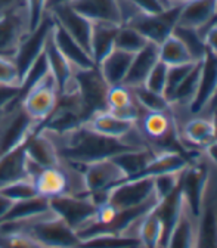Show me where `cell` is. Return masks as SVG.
<instances>
[{"instance_id":"cell-34","label":"cell","mask_w":217,"mask_h":248,"mask_svg":"<svg viewBox=\"0 0 217 248\" xmlns=\"http://www.w3.org/2000/svg\"><path fill=\"white\" fill-rule=\"evenodd\" d=\"M173 34L186 46L189 55L192 56L194 61H201L207 46L204 43V37L201 36L200 30L195 28H189V27H182V25H176Z\"/></svg>"},{"instance_id":"cell-50","label":"cell","mask_w":217,"mask_h":248,"mask_svg":"<svg viewBox=\"0 0 217 248\" xmlns=\"http://www.w3.org/2000/svg\"><path fill=\"white\" fill-rule=\"evenodd\" d=\"M160 2L164 8H170L173 5H183L186 2H189V0H160Z\"/></svg>"},{"instance_id":"cell-7","label":"cell","mask_w":217,"mask_h":248,"mask_svg":"<svg viewBox=\"0 0 217 248\" xmlns=\"http://www.w3.org/2000/svg\"><path fill=\"white\" fill-rule=\"evenodd\" d=\"M58 86L52 74L37 83L34 87H31L22 96L21 105L25 114L40 126L47 120L58 102Z\"/></svg>"},{"instance_id":"cell-10","label":"cell","mask_w":217,"mask_h":248,"mask_svg":"<svg viewBox=\"0 0 217 248\" xmlns=\"http://www.w3.org/2000/svg\"><path fill=\"white\" fill-rule=\"evenodd\" d=\"M49 14L55 24H58L62 30L83 46L90 55V36H92V25L93 22L78 14L70 3H61L56 6H52L49 9Z\"/></svg>"},{"instance_id":"cell-51","label":"cell","mask_w":217,"mask_h":248,"mask_svg":"<svg viewBox=\"0 0 217 248\" xmlns=\"http://www.w3.org/2000/svg\"><path fill=\"white\" fill-rule=\"evenodd\" d=\"M73 0H47V11L52 8V6H56V5H61V3H70Z\"/></svg>"},{"instance_id":"cell-53","label":"cell","mask_w":217,"mask_h":248,"mask_svg":"<svg viewBox=\"0 0 217 248\" xmlns=\"http://www.w3.org/2000/svg\"><path fill=\"white\" fill-rule=\"evenodd\" d=\"M208 108H210V111H211V112H213L214 109H217V93H216V96L213 98V101L210 102Z\"/></svg>"},{"instance_id":"cell-45","label":"cell","mask_w":217,"mask_h":248,"mask_svg":"<svg viewBox=\"0 0 217 248\" xmlns=\"http://www.w3.org/2000/svg\"><path fill=\"white\" fill-rule=\"evenodd\" d=\"M202 37L207 49H210L213 53L217 55V22L211 24L202 31Z\"/></svg>"},{"instance_id":"cell-18","label":"cell","mask_w":217,"mask_h":248,"mask_svg":"<svg viewBox=\"0 0 217 248\" xmlns=\"http://www.w3.org/2000/svg\"><path fill=\"white\" fill-rule=\"evenodd\" d=\"M70 5L92 22L121 25L118 0H73Z\"/></svg>"},{"instance_id":"cell-44","label":"cell","mask_w":217,"mask_h":248,"mask_svg":"<svg viewBox=\"0 0 217 248\" xmlns=\"http://www.w3.org/2000/svg\"><path fill=\"white\" fill-rule=\"evenodd\" d=\"M129 2L133 3L140 12H145V14H157L166 9L161 5L160 0H129Z\"/></svg>"},{"instance_id":"cell-20","label":"cell","mask_w":217,"mask_h":248,"mask_svg":"<svg viewBox=\"0 0 217 248\" xmlns=\"http://www.w3.org/2000/svg\"><path fill=\"white\" fill-rule=\"evenodd\" d=\"M139 105L136 104L130 87L124 84L109 86L107 95V109L118 118L136 123L139 118Z\"/></svg>"},{"instance_id":"cell-36","label":"cell","mask_w":217,"mask_h":248,"mask_svg":"<svg viewBox=\"0 0 217 248\" xmlns=\"http://www.w3.org/2000/svg\"><path fill=\"white\" fill-rule=\"evenodd\" d=\"M148 45V40L130 25H120L115 36V49L135 55Z\"/></svg>"},{"instance_id":"cell-27","label":"cell","mask_w":217,"mask_h":248,"mask_svg":"<svg viewBox=\"0 0 217 248\" xmlns=\"http://www.w3.org/2000/svg\"><path fill=\"white\" fill-rule=\"evenodd\" d=\"M136 236L140 241V248H161L163 225L152 210L138 222Z\"/></svg>"},{"instance_id":"cell-38","label":"cell","mask_w":217,"mask_h":248,"mask_svg":"<svg viewBox=\"0 0 217 248\" xmlns=\"http://www.w3.org/2000/svg\"><path fill=\"white\" fill-rule=\"evenodd\" d=\"M0 194H3L12 202H18V201H24V200L37 197V191H36V186H34L33 180H19V182L11 183L0 189Z\"/></svg>"},{"instance_id":"cell-47","label":"cell","mask_w":217,"mask_h":248,"mask_svg":"<svg viewBox=\"0 0 217 248\" xmlns=\"http://www.w3.org/2000/svg\"><path fill=\"white\" fill-rule=\"evenodd\" d=\"M22 8H25V0H0V16Z\"/></svg>"},{"instance_id":"cell-15","label":"cell","mask_w":217,"mask_h":248,"mask_svg":"<svg viewBox=\"0 0 217 248\" xmlns=\"http://www.w3.org/2000/svg\"><path fill=\"white\" fill-rule=\"evenodd\" d=\"M52 39L59 49V52L65 56V59L71 64L74 70H86L95 67V62L92 61V56L80 43H77L65 30H62L58 24L53 22L52 28Z\"/></svg>"},{"instance_id":"cell-21","label":"cell","mask_w":217,"mask_h":248,"mask_svg":"<svg viewBox=\"0 0 217 248\" xmlns=\"http://www.w3.org/2000/svg\"><path fill=\"white\" fill-rule=\"evenodd\" d=\"M183 208H185V202H183V198H182L179 186H177V188L169 197H166L164 200L158 201L157 205L152 208V211L155 213V216L158 217L161 225H163V242H161V248L164 247V244L169 239L173 228L176 226V223L179 220V217H180Z\"/></svg>"},{"instance_id":"cell-39","label":"cell","mask_w":217,"mask_h":248,"mask_svg":"<svg viewBox=\"0 0 217 248\" xmlns=\"http://www.w3.org/2000/svg\"><path fill=\"white\" fill-rule=\"evenodd\" d=\"M194 65H195V62H188V64L169 67V70H167V83H166V90H164V96H166V99L169 102H170V99L173 96L174 90L177 89V86L182 83V80L186 76H188V73L192 70Z\"/></svg>"},{"instance_id":"cell-35","label":"cell","mask_w":217,"mask_h":248,"mask_svg":"<svg viewBox=\"0 0 217 248\" xmlns=\"http://www.w3.org/2000/svg\"><path fill=\"white\" fill-rule=\"evenodd\" d=\"M200 73H201V61H197L192 70L188 73L182 83L177 86L174 90L173 96L170 99V104H185V102H191L192 98L195 96L197 89H198V81H200Z\"/></svg>"},{"instance_id":"cell-41","label":"cell","mask_w":217,"mask_h":248,"mask_svg":"<svg viewBox=\"0 0 217 248\" xmlns=\"http://www.w3.org/2000/svg\"><path fill=\"white\" fill-rule=\"evenodd\" d=\"M179 174L180 173H164L154 177V192L158 201L169 197L179 186Z\"/></svg>"},{"instance_id":"cell-9","label":"cell","mask_w":217,"mask_h":248,"mask_svg":"<svg viewBox=\"0 0 217 248\" xmlns=\"http://www.w3.org/2000/svg\"><path fill=\"white\" fill-rule=\"evenodd\" d=\"M52 28H53V19L47 11V15L39 24V27L34 28L33 31H28L27 36L18 45L12 59L15 62L19 74H21V81H22L24 74L30 68V65L43 53L46 40L50 34Z\"/></svg>"},{"instance_id":"cell-29","label":"cell","mask_w":217,"mask_h":248,"mask_svg":"<svg viewBox=\"0 0 217 248\" xmlns=\"http://www.w3.org/2000/svg\"><path fill=\"white\" fill-rule=\"evenodd\" d=\"M195 248H217V211L210 205H204L198 219Z\"/></svg>"},{"instance_id":"cell-30","label":"cell","mask_w":217,"mask_h":248,"mask_svg":"<svg viewBox=\"0 0 217 248\" xmlns=\"http://www.w3.org/2000/svg\"><path fill=\"white\" fill-rule=\"evenodd\" d=\"M47 210H50L49 200L37 195L34 198L14 202L11 210L5 214L3 219H0V223L25 220V219H30V217H34V216H39L42 213H46Z\"/></svg>"},{"instance_id":"cell-13","label":"cell","mask_w":217,"mask_h":248,"mask_svg":"<svg viewBox=\"0 0 217 248\" xmlns=\"http://www.w3.org/2000/svg\"><path fill=\"white\" fill-rule=\"evenodd\" d=\"M217 22V0H189L182 5L177 25L202 31Z\"/></svg>"},{"instance_id":"cell-26","label":"cell","mask_w":217,"mask_h":248,"mask_svg":"<svg viewBox=\"0 0 217 248\" xmlns=\"http://www.w3.org/2000/svg\"><path fill=\"white\" fill-rule=\"evenodd\" d=\"M197 228L198 220L185 207L163 248H195Z\"/></svg>"},{"instance_id":"cell-31","label":"cell","mask_w":217,"mask_h":248,"mask_svg":"<svg viewBox=\"0 0 217 248\" xmlns=\"http://www.w3.org/2000/svg\"><path fill=\"white\" fill-rule=\"evenodd\" d=\"M158 59L167 67L188 64V62H197L189 55L186 46L174 36H169L161 45H158Z\"/></svg>"},{"instance_id":"cell-12","label":"cell","mask_w":217,"mask_h":248,"mask_svg":"<svg viewBox=\"0 0 217 248\" xmlns=\"http://www.w3.org/2000/svg\"><path fill=\"white\" fill-rule=\"evenodd\" d=\"M28 31L30 24L25 8L0 16V55L12 58Z\"/></svg>"},{"instance_id":"cell-8","label":"cell","mask_w":217,"mask_h":248,"mask_svg":"<svg viewBox=\"0 0 217 248\" xmlns=\"http://www.w3.org/2000/svg\"><path fill=\"white\" fill-rule=\"evenodd\" d=\"M154 198H157L154 192V179H129L112 186L105 202H109L117 210H126L139 207Z\"/></svg>"},{"instance_id":"cell-24","label":"cell","mask_w":217,"mask_h":248,"mask_svg":"<svg viewBox=\"0 0 217 248\" xmlns=\"http://www.w3.org/2000/svg\"><path fill=\"white\" fill-rule=\"evenodd\" d=\"M45 55L47 59V64H49V70L52 77L56 81L58 86V92L61 93L64 90L73 80L74 76V68L71 67L70 62L65 59V56L59 52V49L56 47L53 39H52V31L46 40L45 45Z\"/></svg>"},{"instance_id":"cell-40","label":"cell","mask_w":217,"mask_h":248,"mask_svg":"<svg viewBox=\"0 0 217 248\" xmlns=\"http://www.w3.org/2000/svg\"><path fill=\"white\" fill-rule=\"evenodd\" d=\"M0 84L21 87V74L11 56L0 55Z\"/></svg>"},{"instance_id":"cell-42","label":"cell","mask_w":217,"mask_h":248,"mask_svg":"<svg viewBox=\"0 0 217 248\" xmlns=\"http://www.w3.org/2000/svg\"><path fill=\"white\" fill-rule=\"evenodd\" d=\"M167 70H169V67L158 61L157 64H155V67L152 68V71L149 73L148 78L145 80L143 86H146L149 90H152L155 93H161V95H164L166 83H167Z\"/></svg>"},{"instance_id":"cell-33","label":"cell","mask_w":217,"mask_h":248,"mask_svg":"<svg viewBox=\"0 0 217 248\" xmlns=\"http://www.w3.org/2000/svg\"><path fill=\"white\" fill-rule=\"evenodd\" d=\"M133 93V98L136 104L143 108L146 112H161V111H169L170 109V102L166 99L161 93H155L149 90L146 86H136L130 89Z\"/></svg>"},{"instance_id":"cell-37","label":"cell","mask_w":217,"mask_h":248,"mask_svg":"<svg viewBox=\"0 0 217 248\" xmlns=\"http://www.w3.org/2000/svg\"><path fill=\"white\" fill-rule=\"evenodd\" d=\"M49 74H50V70H49V64H47L45 50H43V53L30 65V68L24 74L22 81H21V95L24 96L31 87H34L37 83H40Z\"/></svg>"},{"instance_id":"cell-6","label":"cell","mask_w":217,"mask_h":248,"mask_svg":"<svg viewBox=\"0 0 217 248\" xmlns=\"http://www.w3.org/2000/svg\"><path fill=\"white\" fill-rule=\"evenodd\" d=\"M50 210L76 232L96 214L98 205L89 195H61L49 200Z\"/></svg>"},{"instance_id":"cell-52","label":"cell","mask_w":217,"mask_h":248,"mask_svg":"<svg viewBox=\"0 0 217 248\" xmlns=\"http://www.w3.org/2000/svg\"><path fill=\"white\" fill-rule=\"evenodd\" d=\"M211 123H213V127H214V140H217V109L213 111Z\"/></svg>"},{"instance_id":"cell-28","label":"cell","mask_w":217,"mask_h":248,"mask_svg":"<svg viewBox=\"0 0 217 248\" xmlns=\"http://www.w3.org/2000/svg\"><path fill=\"white\" fill-rule=\"evenodd\" d=\"M174 126V120L169 111L146 112L142 118V135L152 143L161 140Z\"/></svg>"},{"instance_id":"cell-2","label":"cell","mask_w":217,"mask_h":248,"mask_svg":"<svg viewBox=\"0 0 217 248\" xmlns=\"http://www.w3.org/2000/svg\"><path fill=\"white\" fill-rule=\"evenodd\" d=\"M74 83L81 102L84 121H87L93 114L107 109L109 84L105 81L96 65L86 70H74Z\"/></svg>"},{"instance_id":"cell-19","label":"cell","mask_w":217,"mask_h":248,"mask_svg":"<svg viewBox=\"0 0 217 248\" xmlns=\"http://www.w3.org/2000/svg\"><path fill=\"white\" fill-rule=\"evenodd\" d=\"M158 61H160L158 59V45L148 42V45L143 49H140L139 52H136L133 55L130 68L127 71V76L124 78L123 84L130 89L136 87V86H142Z\"/></svg>"},{"instance_id":"cell-14","label":"cell","mask_w":217,"mask_h":248,"mask_svg":"<svg viewBox=\"0 0 217 248\" xmlns=\"http://www.w3.org/2000/svg\"><path fill=\"white\" fill-rule=\"evenodd\" d=\"M19 180H31L25 154V142L0 155V189Z\"/></svg>"},{"instance_id":"cell-5","label":"cell","mask_w":217,"mask_h":248,"mask_svg":"<svg viewBox=\"0 0 217 248\" xmlns=\"http://www.w3.org/2000/svg\"><path fill=\"white\" fill-rule=\"evenodd\" d=\"M86 195L92 198L96 205L107 201L108 191L124 179L121 169L112 161V158L101 160L86 164L83 169Z\"/></svg>"},{"instance_id":"cell-22","label":"cell","mask_w":217,"mask_h":248,"mask_svg":"<svg viewBox=\"0 0 217 248\" xmlns=\"http://www.w3.org/2000/svg\"><path fill=\"white\" fill-rule=\"evenodd\" d=\"M120 25L109 22H93L90 36V56L95 65H99L102 59L115 47V36Z\"/></svg>"},{"instance_id":"cell-4","label":"cell","mask_w":217,"mask_h":248,"mask_svg":"<svg viewBox=\"0 0 217 248\" xmlns=\"http://www.w3.org/2000/svg\"><path fill=\"white\" fill-rule=\"evenodd\" d=\"M180 9H182V5H173L157 14L138 12L124 25H130L135 30H138L148 42L161 45L169 36L173 34V31L179 21Z\"/></svg>"},{"instance_id":"cell-11","label":"cell","mask_w":217,"mask_h":248,"mask_svg":"<svg viewBox=\"0 0 217 248\" xmlns=\"http://www.w3.org/2000/svg\"><path fill=\"white\" fill-rule=\"evenodd\" d=\"M217 93V55L210 49L205 50L201 59V73L195 96L189 102L192 114H200L208 108L210 102Z\"/></svg>"},{"instance_id":"cell-23","label":"cell","mask_w":217,"mask_h":248,"mask_svg":"<svg viewBox=\"0 0 217 248\" xmlns=\"http://www.w3.org/2000/svg\"><path fill=\"white\" fill-rule=\"evenodd\" d=\"M155 155H157V151L148 146L118 154L115 157H112V161L121 169L124 174L123 180H129L138 177L146 169V166L155 158Z\"/></svg>"},{"instance_id":"cell-1","label":"cell","mask_w":217,"mask_h":248,"mask_svg":"<svg viewBox=\"0 0 217 248\" xmlns=\"http://www.w3.org/2000/svg\"><path fill=\"white\" fill-rule=\"evenodd\" d=\"M40 132H43L53 142L62 160L81 166L112 158L118 154L127 152L132 149H139L138 146H133L121 139L108 138L93 132L84 123L74 127L73 130H68L61 135L49 130H40Z\"/></svg>"},{"instance_id":"cell-25","label":"cell","mask_w":217,"mask_h":248,"mask_svg":"<svg viewBox=\"0 0 217 248\" xmlns=\"http://www.w3.org/2000/svg\"><path fill=\"white\" fill-rule=\"evenodd\" d=\"M132 59H133L132 53L114 47V50L108 53L102 59L101 64L96 67L99 68L102 77L109 86H117V84H123L124 78H126Z\"/></svg>"},{"instance_id":"cell-48","label":"cell","mask_w":217,"mask_h":248,"mask_svg":"<svg viewBox=\"0 0 217 248\" xmlns=\"http://www.w3.org/2000/svg\"><path fill=\"white\" fill-rule=\"evenodd\" d=\"M12 204H14V202H12L9 198H6L3 194H0V219H3L5 214L11 210Z\"/></svg>"},{"instance_id":"cell-43","label":"cell","mask_w":217,"mask_h":248,"mask_svg":"<svg viewBox=\"0 0 217 248\" xmlns=\"http://www.w3.org/2000/svg\"><path fill=\"white\" fill-rule=\"evenodd\" d=\"M25 8L28 15L30 31H33L47 15V0H25Z\"/></svg>"},{"instance_id":"cell-3","label":"cell","mask_w":217,"mask_h":248,"mask_svg":"<svg viewBox=\"0 0 217 248\" xmlns=\"http://www.w3.org/2000/svg\"><path fill=\"white\" fill-rule=\"evenodd\" d=\"M210 177V169L207 163L200 158L191 161L179 174V189L185 202V207L198 220L204 210L205 189Z\"/></svg>"},{"instance_id":"cell-46","label":"cell","mask_w":217,"mask_h":248,"mask_svg":"<svg viewBox=\"0 0 217 248\" xmlns=\"http://www.w3.org/2000/svg\"><path fill=\"white\" fill-rule=\"evenodd\" d=\"M21 105V101L19 102H15L6 108H0V142H2V136H3V132H5V127H6V124L12 115V112L15 111V108Z\"/></svg>"},{"instance_id":"cell-16","label":"cell","mask_w":217,"mask_h":248,"mask_svg":"<svg viewBox=\"0 0 217 248\" xmlns=\"http://www.w3.org/2000/svg\"><path fill=\"white\" fill-rule=\"evenodd\" d=\"M25 154L27 160L39 169L55 167L61 163V157L53 142L40 130L31 135L25 142Z\"/></svg>"},{"instance_id":"cell-17","label":"cell","mask_w":217,"mask_h":248,"mask_svg":"<svg viewBox=\"0 0 217 248\" xmlns=\"http://www.w3.org/2000/svg\"><path fill=\"white\" fill-rule=\"evenodd\" d=\"M84 124L89 129H92L93 132H96L99 135L114 138V139H121V140L126 139L135 130V126H136V123L118 118L108 109L93 114L87 121H84Z\"/></svg>"},{"instance_id":"cell-49","label":"cell","mask_w":217,"mask_h":248,"mask_svg":"<svg viewBox=\"0 0 217 248\" xmlns=\"http://www.w3.org/2000/svg\"><path fill=\"white\" fill-rule=\"evenodd\" d=\"M204 151H205V154H207V157L217 166V140H214V142H211L210 145H207V146L204 148Z\"/></svg>"},{"instance_id":"cell-32","label":"cell","mask_w":217,"mask_h":248,"mask_svg":"<svg viewBox=\"0 0 217 248\" xmlns=\"http://www.w3.org/2000/svg\"><path fill=\"white\" fill-rule=\"evenodd\" d=\"M183 136L189 143L205 148L211 142H214V127L211 118H194L189 120L183 127Z\"/></svg>"}]
</instances>
